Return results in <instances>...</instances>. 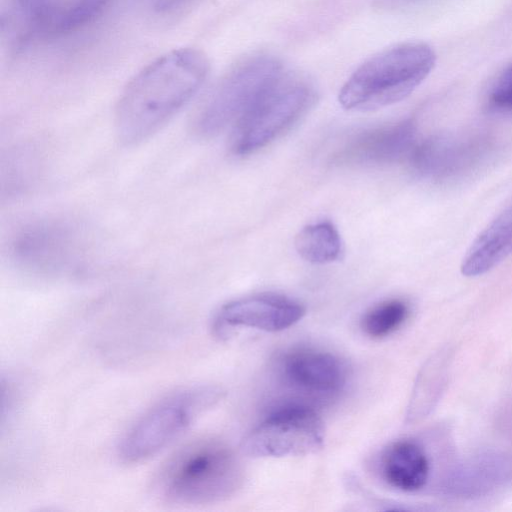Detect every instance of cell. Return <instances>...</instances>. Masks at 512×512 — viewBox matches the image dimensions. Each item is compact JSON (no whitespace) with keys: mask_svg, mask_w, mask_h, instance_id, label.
<instances>
[{"mask_svg":"<svg viewBox=\"0 0 512 512\" xmlns=\"http://www.w3.org/2000/svg\"><path fill=\"white\" fill-rule=\"evenodd\" d=\"M243 469L235 452L215 439H199L179 449L158 472L154 490L176 505H203L232 496Z\"/></svg>","mask_w":512,"mask_h":512,"instance_id":"obj_2","label":"cell"},{"mask_svg":"<svg viewBox=\"0 0 512 512\" xmlns=\"http://www.w3.org/2000/svg\"><path fill=\"white\" fill-rule=\"evenodd\" d=\"M489 99L494 107L512 111V65L497 77L490 90Z\"/></svg>","mask_w":512,"mask_h":512,"instance_id":"obj_21","label":"cell"},{"mask_svg":"<svg viewBox=\"0 0 512 512\" xmlns=\"http://www.w3.org/2000/svg\"><path fill=\"white\" fill-rule=\"evenodd\" d=\"M114 0H59L47 37L78 31L99 18Z\"/></svg>","mask_w":512,"mask_h":512,"instance_id":"obj_18","label":"cell"},{"mask_svg":"<svg viewBox=\"0 0 512 512\" xmlns=\"http://www.w3.org/2000/svg\"><path fill=\"white\" fill-rule=\"evenodd\" d=\"M321 418L310 407L292 404L271 413L242 440L249 457L299 456L317 452L324 444Z\"/></svg>","mask_w":512,"mask_h":512,"instance_id":"obj_7","label":"cell"},{"mask_svg":"<svg viewBox=\"0 0 512 512\" xmlns=\"http://www.w3.org/2000/svg\"><path fill=\"white\" fill-rule=\"evenodd\" d=\"M14 7L30 34L46 37L58 0H13Z\"/></svg>","mask_w":512,"mask_h":512,"instance_id":"obj_20","label":"cell"},{"mask_svg":"<svg viewBox=\"0 0 512 512\" xmlns=\"http://www.w3.org/2000/svg\"><path fill=\"white\" fill-rule=\"evenodd\" d=\"M283 66L277 57L266 53L239 61L221 79L199 112L195 131L210 137L233 127Z\"/></svg>","mask_w":512,"mask_h":512,"instance_id":"obj_6","label":"cell"},{"mask_svg":"<svg viewBox=\"0 0 512 512\" xmlns=\"http://www.w3.org/2000/svg\"><path fill=\"white\" fill-rule=\"evenodd\" d=\"M471 145L454 138L437 136L416 143L409 158L415 173L426 178H443L468 164Z\"/></svg>","mask_w":512,"mask_h":512,"instance_id":"obj_15","label":"cell"},{"mask_svg":"<svg viewBox=\"0 0 512 512\" xmlns=\"http://www.w3.org/2000/svg\"><path fill=\"white\" fill-rule=\"evenodd\" d=\"M280 372L293 389L320 397L338 393L344 387L347 376L344 365L337 357L313 349L288 353L281 361Z\"/></svg>","mask_w":512,"mask_h":512,"instance_id":"obj_11","label":"cell"},{"mask_svg":"<svg viewBox=\"0 0 512 512\" xmlns=\"http://www.w3.org/2000/svg\"><path fill=\"white\" fill-rule=\"evenodd\" d=\"M305 308L284 295L262 293L230 301L223 305L213 320V330L224 335L234 327H249L278 332L299 322Z\"/></svg>","mask_w":512,"mask_h":512,"instance_id":"obj_8","label":"cell"},{"mask_svg":"<svg viewBox=\"0 0 512 512\" xmlns=\"http://www.w3.org/2000/svg\"><path fill=\"white\" fill-rule=\"evenodd\" d=\"M151 7L158 14H171L183 8L191 0H150Z\"/></svg>","mask_w":512,"mask_h":512,"instance_id":"obj_22","label":"cell"},{"mask_svg":"<svg viewBox=\"0 0 512 512\" xmlns=\"http://www.w3.org/2000/svg\"><path fill=\"white\" fill-rule=\"evenodd\" d=\"M434 50L424 42H405L374 54L347 78L339 103L351 111H372L408 97L435 66Z\"/></svg>","mask_w":512,"mask_h":512,"instance_id":"obj_3","label":"cell"},{"mask_svg":"<svg viewBox=\"0 0 512 512\" xmlns=\"http://www.w3.org/2000/svg\"><path fill=\"white\" fill-rule=\"evenodd\" d=\"M448 367V350H440L426 362L413 389L407 411V421H418L431 412L443 392Z\"/></svg>","mask_w":512,"mask_h":512,"instance_id":"obj_16","label":"cell"},{"mask_svg":"<svg viewBox=\"0 0 512 512\" xmlns=\"http://www.w3.org/2000/svg\"><path fill=\"white\" fill-rule=\"evenodd\" d=\"M409 314L407 303L401 299H389L371 307L361 319L363 332L372 338H382L395 332Z\"/></svg>","mask_w":512,"mask_h":512,"instance_id":"obj_19","label":"cell"},{"mask_svg":"<svg viewBox=\"0 0 512 512\" xmlns=\"http://www.w3.org/2000/svg\"><path fill=\"white\" fill-rule=\"evenodd\" d=\"M215 386L184 387L164 396L130 427L119 445L127 463L145 461L169 446L221 398Z\"/></svg>","mask_w":512,"mask_h":512,"instance_id":"obj_5","label":"cell"},{"mask_svg":"<svg viewBox=\"0 0 512 512\" xmlns=\"http://www.w3.org/2000/svg\"><path fill=\"white\" fill-rule=\"evenodd\" d=\"M315 98L312 82L283 66L233 126L232 151L247 155L266 146L295 124Z\"/></svg>","mask_w":512,"mask_h":512,"instance_id":"obj_4","label":"cell"},{"mask_svg":"<svg viewBox=\"0 0 512 512\" xmlns=\"http://www.w3.org/2000/svg\"><path fill=\"white\" fill-rule=\"evenodd\" d=\"M209 70L207 57L194 48H180L153 60L122 92L115 126L126 144L141 142L169 121L199 91Z\"/></svg>","mask_w":512,"mask_h":512,"instance_id":"obj_1","label":"cell"},{"mask_svg":"<svg viewBox=\"0 0 512 512\" xmlns=\"http://www.w3.org/2000/svg\"><path fill=\"white\" fill-rule=\"evenodd\" d=\"M375 3L385 9H398L410 6L421 0H374Z\"/></svg>","mask_w":512,"mask_h":512,"instance_id":"obj_23","label":"cell"},{"mask_svg":"<svg viewBox=\"0 0 512 512\" xmlns=\"http://www.w3.org/2000/svg\"><path fill=\"white\" fill-rule=\"evenodd\" d=\"M512 254V204L475 238L461 264L466 277L482 275Z\"/></svg>","mask_w":512,"mask_h":512,"instance_id":"obj_12","label":"cell"},{"mask_svg":"<svg viewBox=\"0 0 512 512\" xmlns=\"http://www.w3.org/2000/svg\"><path fill=\"white\" fill-rule=\"evenodd\" d=\"M416 143L415 123L406 119L358 133L345 144L337 158L346 164H390L408 158Z\"/></svg>","mask_w":512,"mask_h":512,"instance_id":"obj_10","label":"cell"},{"mask_svg":"<svg viewBox=\"0 0 512 512\" xmlns=\"http://www.w3.org/2000/svg\"><path fill=\"white\" fill-rule=\"evenodd\" d=\"M298 254L313 264H328L341 259L343 242L337 228L328 221L309 224L295 238Z\"/></svg>","mask_w":512,"mask_h":512,"instance_id":"obj_17","label":"cell"},{"mask_svg":"<svg viewBox=\"0 0 512 512\" xmlns=\"http://www.w3.org/2000/svg\"><path fill=\"white\" fill-rule=\"evenodd\" d=\"M71 234L63 226L43 223L24 230L17 238L15 253L24 264L56 269L68 261Z\"/></svg>","mask_w":512,"mask_h":512,"instance_id":"obj_13","label":"cell"},{"mask_svg":"<svg viewBox=\"0 0 512 512\" xmlns=\"http://www.w3.org/2000/svg\"><path fill=\"white\" fill-rule=\"evenodd\" d=\"M512 480V457L504 452L485 450L453 464L443 475L439 490L456 498H479Z\"/></svg>","mask_w":512,"mask_h":512,"instance_id":"obj_9","label":"cell"},{"mask_svg":"<svg viewBox=\"0 0 512 512\" xmlns=\"http://www.w3.org/2000/svg\"><path fill=\"white\" fill-rule=\"evenodd\" d=\"M381 473L393 488L405 492L418 491L429 479L428 455L422 445L414 440L396 441L382 455Z\"/></svg>","mask_w":512,"mask_h":512,"instance_id":"obj_14","label":"cell"}]
</instances>
